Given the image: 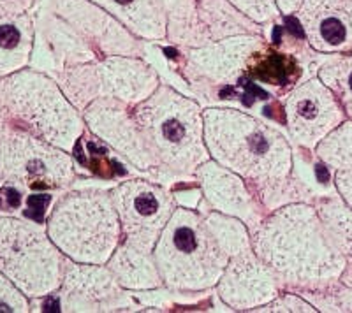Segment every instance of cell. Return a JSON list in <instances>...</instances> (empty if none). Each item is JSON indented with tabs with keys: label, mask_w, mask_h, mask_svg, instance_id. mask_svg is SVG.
I'll return each instance as SVG.
<instances>
[{
	"label": "cell",
	"mask_w": 352,
	"mask_h": 313,
	"mask_svg": "<svg viewBox=\"0 0 352 313\" xmlns=\"http://www.w3.org/2000/svg\"><path fill=\"white\" fill-rule=\"evenodd\" d=\"M166 14V43L173 48H197L208 45L199 21L197 0H159Z\"/></svg>",
	"instance_id": "cell-23"
},
{
	"label": "cell",
	"mask_w": 352,
	"mask_h": 313,
	"mask_svg": "<svg viewBox=\"0 0 352 313\" xmlns=\"http://www.w3.org/2000/svg\"><path fill=\"white\" fill-rule=\"evenodd\" d=\"M252 250L282 290H316L340 280L344 259L312 202H291L270 211L250 231Z\"/></svg>",
	"instance_id": "cell-2"
},
{
	"label": "cell",
	"mask_w": 352,
	"mask_h": 313,
	"mask_svg": "<svg viewBox=\"0 0 352 313\" xmlns=\"http://www.w3.org/2000/svg\"><path fill=\"white\" fill-rule=\"evenodd\" d=\"M109 194L120 220L122 243L152 252L178 206L171 189L150 178L132 176L111 185Z\"/></svg>",
	"instance_id": "cell-12"
},
{
	"label": "cell",
	"mask_w": 352,
	"mask_h": 313,
	"mask_svg": "<svg viewBox=\"0 0 352 313\" xmlns=\"http://www.w3.org/2000/svg\"><path fill=\"white\" fill-rule=\"evenodd\" d=\"M285 134L292 146L314 152L333 129L347 120L340 102L317 76H310L280 97Z\"/></svg>",
	"instance_id": "cell-14"
},
{
	"label": "cell",
	"mask_w": 352,
	"mask_h": 313,
	"mask_svg": "<svg viewBox=\"0 0 352 313\" xmlns=\"http://www.w3.org/2000/svg\"><path fill=\"white\" fill-rule=\"evenodd\" d=\"M256 312L264 313H294V312H307L314 313L317 312L316 306L310 301H307L303 296H300L294 290H280L278 296L273 297L272 301L257 308Z\"/></svg>",
	"instance_id": "cell-29"
},
{
	"label": "cell",
	"mask_w": 352,
	"mask_h": 313,
	"mask_svg": "<svg viewBox=\"0 0 352 313\" xmlns=\"http://www.w3.org/2000/svg\"><path fill=\"white\" fill-rule=\"evenodd\" d=\"M109 187L76 181L58 194L50 208L44 222L48 236L71 261L106 264L122 243L120 220Z\"/></svg>",
	"instance_id": "cell-5"
},
{
	"label": "cell",
	"mask_w": 352,
	"mask_h": 313,
	"mask_svg": "<svg viewBox=\"0 0 352 313\" xmlns=\"http://www.w3.org/2000/svg\"><path fill=\"white\" fill-rule=\"evenodd\" d=\"M197 2H199L201 27L208 36L210 43L232 36H248V34L268 37V28L245 16L229 0H197Z\"/></svg>",
	"instance_id": "cell-22"
},
{
	"label": "cell",
	"mask_w": 352,
	"mask_h": 313,
	"mask_svg": "<svg viewBox=\"0 0 352 313\" xmlns=\"http://www.w3.org/2000/svg\"><path fill=\"white\" fill-rule=\"evenodd\" d=\"M316 156L326 167L336 171H352V120L342 121L314 150Z\"/></svg>",
	"instance_id": "cell-27"
},
{
	"label": "cell",
	"mask_w": 352,
	"mask_h": 313,
	"mask_svg": "<svg viewBox=\"0 0 352 313\" xmlns=\"http://www.w3.org/2000/svg\"><path fill=\"white\" fill-rule=\"evenodd\" d=\"M34 36L36 28L32 12L0 9V78L30 65Z\"/></svg>",
	"instance_id": "cell-19"
},
{
	"label": "cell",
	"mask_w": 352,
	"mask_h": 313,
	"mask_svg": "<svg viewBox=\"0 0 352 313\" xmlns=\"http://www.w3.org/2000/svg\"><path fill=\"white\" fill-rule=\"evenodd\" d=\"M65 255L48 236L46 224L16 215H0V271L28 297L56 292Z\"/></svg>",
	"instance_id": "cell-7"
},
{
	"label": "cell",
	"mask_w": 352,
	"mask_h": 313,
	"mask_svg": "<svg viewBox=\"0 0 352 313\" xmlns=\"http://www.w3.org/2000/svg\"><path fill=\"white\" fill-rule=\"evenodd\" d=\"M203 130L210 159L240 174L266 213L314 202L316 194L294 174V146L276 125L231 106H206Z\"/></svg>",
	"instance_id": "cell-1"
},
{
	"label": "cell",
	"mask_w": 352,
	"mask_h": 313,
	"mask_svg": "<svg viewBox=\"0 0 352 313\" xmlns=\"http://www.w3.org/2000/svg\"><path fill=\"white\" fill-rule=\"evenodd\" d=\"M106 266L115 275L118 283L129 292L157 289L164 286L152 252H144V250L120 243L108 259Z\"/></svg>",
	"instance_id": "cell-21"
},
{
	"label": "cell",
	"mask_w": 352,
	"mask_h": 313,
	"mask_svg": "<svg viewBox=\"0 0 352 313\" xmlns=\"http://www.w3.org/2000/svg\"><path fill=\"white\" fill-rule=\"evenodd\" d=\"M194 180L203 192V201L210 208L240 218L248 231L256 229L268 215L247 181L213 159H208L196 169Z\"/></svg>",
	"instance_id": "cell-17"
},
{
	"label": "cell",
	"mask_w": 352,
	"mask_h": 313,
	"mask_svg": "<svg viewBox=\"0 0 352 313\" xmlns=\"http://www.w3.org/2000/svg\"><path fill=\"white\" fill-rule=\"evenodd\" d=\"M28 313L30 299L0 271V313Z\"/></svg>",
	"instance_id": "cell-30"
},
{
	"label": "cell",
	"mask_w": 352,
	"mask_h": 313,
	"mask_svg": "<svg viewBox=\"0 0 352 313\" xmlns=\"http://www.w3.org/2000/svg\"><path fill=\"white\" fill-rule=\"evenodd\" d=\"M164 287L187 292L215 289L229 255L197 208L176 206L152 250Z\"/></svg>",
	"instance_id": "cell-6"
},
{
	"label": "cell",
	"mask_w": 352,
	"mask_h": 313,
	"mask_svg": "<svg viewBox=\"0 0 352 313\" xmlns=\"http://www.w3.org/2000/svg\"><path fill=\"white\" fill-rule=\"evenodd\" d=\"M294 18L314 51L352 53V0H303Z\"/></svg>",
	"instance_id": "cell-18"
},
{
	"label": "cell",
	"mask_w": 352,
	"mask_h": 313,
	"mask_svg": "<svg viewBox=\"0 0 352 313\" xmlns=\"http://www.w3.org/2000/svg\"><path fill=\"white\" fill-rule=\"evenodd\" d=\"M138 312L141 306L118 283L106 264H88L65 257L58 290L30 299V312Z\"/></svg>",
	"instance_id": "cell-11"
},
{
	"label": "cell",
	"mask_w": 352,
	"mask_h": 313,
	"mask_svg": "<svg viewBox=\"0 0 352 313\" xmlns=\"http://www.w3.org/2000/svg\"><path fill=\"white\" fill-rule=\"evenodd\" d=\"M37 0H0V9L12 12H27L32 11Z\"/></svg>",
	"instance_id": "cell-32"
},
{
	"label": "cell",
	"mask_w": 352,
	"mask_h": 313,
	"mask_svg": "<svg viewBox=\"0 0 352 313\" xmlns=\"http://www.w3.org/2000/svg\"><path fill=\"white\" fill-rule=\"evenodd\" d=\"M80 180L72 153L27 130L0 125V187L62 194Z\"/></svg>",
	"instance_id": "cell-8"
},
{
	"label": "cell",
	"mask_w": 352,
	"mask_h": 313,
	"mask_svg": "<svg viewBox=\"0 0 352 313\" xmlns=\"http://www.w3.org/2000/svg\"><path fill=\"white\" fill-rule=\"evenodd\" d=\"M301 2H303V0H275L276 8H278V11H280V14L284 18L294 16L298 9H300Z\"/></svg>",
	"instance_id": "cell-33"
},
{
	"label": "cell",
	"mask_w": 352,
	"mask_h": 313,
	"mask_svg": "<svg viewBox=\"0 0 352 313\" xmlns=\"http://www.w3.org/2000/svg\"><path fill=\"white\" fill-rule=\"evenodd\" d=\"M229 2L238 11L243 12L245 16L266 28L284 18L276 8L275 0H229Z\"/></svg>",
	"instance_id": "cell-28"
},
{
	"label": "cell",
	"mask_w": 352,
	"mask_h": 313,
	"mask_svg": "<svg viewBox=\"0 0 352 313\" xmlns=\"http://www.w3.org/2000/svg\"><path fill=\"white\" fill-rule=\"evenodd\" d=\"M197 209L203 213L204 222L208 225L210 233H212V236L215 237L220 248L224 250L229 257L238 255V253L245 252L248 248H252L250 231H248V227L240 218L215 211L203 199H201Z\"/></svg>",
	"instance_id": "cell-25"
},
{
	"label": "cell",
	"mask_w": 352,
	"mask_h": 313,
	"mask_svg": "<svg viewBox=\"0 0 352 313\" xmlns=\"http://www.w3.org/2000/svg\"><path fill=\"white\" fill-rule=\"evenodd\" d=\"M132 113L169 189L196 181V169L210 159L203 104L171 84L160 83L148 99L132 106Z\"/></svg>",
	"instance_id": "cell-3"
},
{
	"label": "cell",
	"mask_w": 352,
	"mask_h": 313,
	"mask_svg": "<svg viewBox=\"0 0 352 313\" xmlns=\"http://www.w3.org/2000/svg\"><path fill=\"white\" fill-rule=\"evenodd\" d=\"M316 76L331 90L345 117L352 120V53L322 55Z\"/></svg>",
	"instance_id": "cell-26"
},
{
	"label": "cell",
	"mask_w": 352,
	"mask_h": 313,
	"mask_svg": "<svg viewBox=\"0 0 352 313\" xmlns=\"http://www.w3.org/2000/svg\"><path fill=\"white\" fill-rule=\"evenodd\" d=\"M280 290L272 269L248 248L229 257L213 292L229 312H256Z\"/></svg>",
	"instance_id": "cell-16"
},
{
	"label": "cell",
	"mask_w": 352,
	"mask_h": 313,
	"mask_svg": "<svg viewBox=\"0 0 352 313\" xmlns=\"http://www.w3.org/2000/svg\"><path fill=\"white\" fill-rule=\"evenodd\" d=\"M266 36H232L197 48H176V69L194 99L208 106L226 101V90L236 89L254 56L268 45Z\"/></svg>",
	"instance_id": "cell-10"
},
{
	"label": "cell",
	"mask_w": 352,
	"mask_h": 313,
	"mask_svg": "<svg viewBox=\"0 0 352 313\" xmlns=\"http://www.w3.org/2000/svg\"><path fill=\"white\" fill-rule=\"evenodd\" d=\"M52 78L80 111L100 97L136 106L148 99L160 84L159 73L144 56L125 55H109L72 65Z\"/></svg>",
	"instance_id": "cell-9"
},
{
	"label": "cell",
	"mask_w": 352,
	"mask_h": 313,
	"mask_svg": "<svg viewBox=\"0 0 352 313\" xmlns=\"http://www.w3.org/2000/svg\"><path fill=\"white\" fill-rule=\"evenodd\" d=\"M333 183L338 196L352 208V171H336L333 173Z\"/></svg>",
	"instance_id": "cell-31"
},
{
	"label": "cell",
	"mask_w": 352,
	"mask_h": 313,
	"mask_svg": "<svg viewBox=\"0 0 352 313\" xmlns=\"http://www.w3.org/2000/svg\"><path fill=\"white\" fill-rule=\"evenodd\" d=\"M0 125L27 130L69 153L87 130L60 84L32 67L0 78Z\"/></svg>",
	"instance_id": "cell-4"
},
{
	"label": "cell",
	"mask_w": 352,
	"mask_h": 313,
	"mask_svg": "<svg viewBox=\"0 0 352 313\" xmlns=\"http://www.w3.org/2000/svg\"><path fill=\"white\" fill-rule=\"evenodd\" d=\"M148 43H166V14L159 0H90Z\"/></svg>",
	"instance_id": "cell-20"
},
{
	"label": "cell",
	"mask_w": 352,
	"mask_h": 313,
	"mask_svg": "<svg viewBox=\"0 0 352 313\" xmlns=\"http://www.w3.org/2000/svg\"><path fill=\"white\" fill-rule=\"evenodd\" d=\"M312 205L316 206L333 245L344 255L347 264H352V208L338 194L317 197Z\"/></svg>",
	"instance_id": "cell-24"
},
{
	"label": "cell",
	"mask_w": 352,
	"mask_h": 313,
	"mask_svg": "<svg viewBox=\"0 0 352 313\" xmlns=\"http://www.w3.org/2000/svg\"><path fill=\"white\" fill-rule=\"evenodd\" d=\"M88 132L108 146L118 159L127 162L138 176L150 178L166 185L164 174L157 165L140 124L134 118L132 106L100 97L81 111ZM168 187V185H166Z\"/></svg>",
	"instance_id": "cell-13"
},
{
	"label": "cell",
	"mask_w": 352,
	"mask_h": 313,
	"mask_svg": "<svg viewBox=\"0 0 352 313\" xmlns=\"http://www.w3.org/2000/svg\"><path fill=\"white\" fill-rule=\"evenodd\" d=\"M36 4L60 16L102 58L109 55L144 56L146 40L134 36L108 11L90 0H37Z\"/></svg>",
	"instance_id": "cell-15"
}]
</instances>
